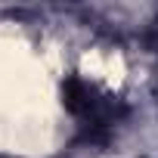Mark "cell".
I'll return each mask as SVG.
<instances>
[{
	"instance_id": "1",
	"label": "cell",
	"mask_w": 158,
	"mask_h": 158,
	"mask_svg": "<svg viewBox=\"0 0 158 158\" xmlns=\"http://www.w3.org/2000/svg\"><path fill=\"white\" fill-rule=\"evenodd\" d=\"M62 102L84 143H109L130 115L124 96L81 74H68L62 81Z\"/></svg>"
}]
</instances>
